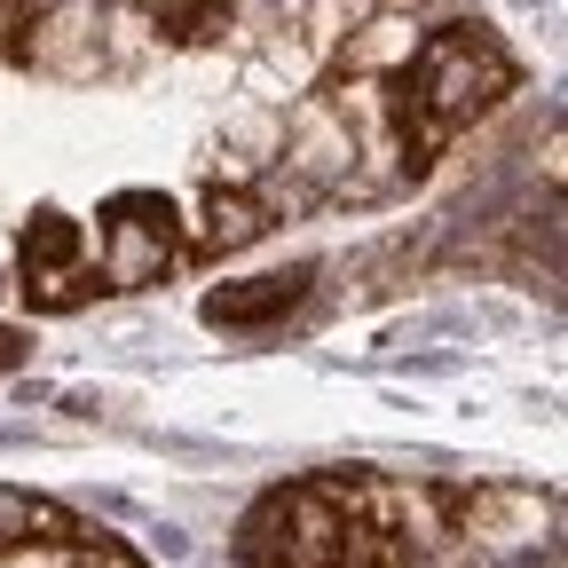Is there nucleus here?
Masks as SVG:
<instances>
[{"mask_svg": "<svg viewBox=\"0 0 568 568\" xmlns=\"http://www.w3.org/2000/svg\"><path fill=\"white\" fill-rule=\"evenodd\" d=\"M230 560L237 568H418V545L395 481H379L372 466H324L261 489L237 521Z\"/></svg>", "mask_w": 568, "mask_h": 568, "instance_id": "f257e3e1", "label": "nucleus"}, {"mask_svg": "<svg viewBox=\"0 0 568 568\" xmlns=\"http://www.w3.org/2000/svg\"><path fill=\"white\" fill-rule=\"evenodd\" d=\"M521 88V55L489 24H435L387 80V126L403 142V166L426 174L466 126H481L497 103Z\"/></svg>", "mask_w": 568, "mask_h": 568, "instance_id": "f03ea898", "label": "nucleus"}, {"mask_svg": "<svg viewBox=\"0 0 568 568\" xmlns=\"http://www.w3.org/2000/svg\"><path fill=\"white\" fill-rule=\"evenodd\" d=\"M88 253H95L103 293H151L159 276H174V261L190 253V237H182V213H174L166 190H119L95 213Z\"/></svg>", "mask_w": 568, "mask_h": 568, "instance_id": "7ed1b4c3", "label": "nucleus"}, {"mask_svg": "<svg viewBox=\"0 0 568 568\" xmlns=\"http://www.w3.org/2000/svg\"><path fill=\"white\" fill-rule=\"evenodd\" d=\"M17 293L40 316H71L103 293L95 253H88V222H71L63 205H32V222L17 237Z\"/></svg>", "mask_w": 568, "mask_h": 568, "instance_id": "20e7f679", "label": "nucleus"}, {"mask_svg": "<svg viewBox=\"0 0 568 568\" xmlns=\"http://www.w3.org/2000/svg\"><path fill=\"white\" fill-rule=\"evenodd\" d=\"M80 537H88V521L71 514L63 497L0 481V560H9V552H71Z\"/></svg>", "mask_w": 568, "mask_h": 568, "instance_id": "39448f33", "label": "nucleus"}, {"mask_svg": "<svg viewBox=\"0 0 568 568\" xmlns=\"http://www.w3.org/2000/svg\"><path fill=\"white\" fill-rule=\"evenodd\" d=\"M308 284H316L308 261L276 268V276H245V284H213V293H205V324H268V316H284V308H301Z\"/></svg>", "mask_w": 568, "mask_h": 568, "instance_id": "423d86ee", "label": "nucleus"}, {"mask_svg": "<svg viewBox=\"0 0 568 568\" xmlns=\"http://www.w3.org/2000/svg\"><path fill=\"white\" fill-rule=\"evenodd\" d=\"M268 230V197L261 190H245V182H213L205 190V230H197V245L190 253H237V245H253Z\"/></svg>", "mask_w": 568, "mask_h": 568, "instance_id": "0eeeda50", "label": "nucleus"}, {"mask_svg": "<svg viewBox=\"0 0 568 568\" xmlns=\"http://www.w3.org/2000/svg\"><path fill=\"white\" fill-rule=\"evenodd\" d=\"M126 9L151 24L159 40H174V48H205V40H222V32H230L237 0H126Z\"/></svg>", "mask_w": 568, "mask_h": 568, "instance_id": "6e6552de", "label": "nucleus"}, {"mask_svg": "<svg viewBox=\"0 0 568 568\" xmlns=\"http://www.w3.org/2000/svg\"><path fill=\"white\" fill-rule=\"evenodd\" d=\"M55 0H0V63H24Z\"/></svg>", "mask_w": 568, "mask_h": 568, "instance_id": "1a4fd4ad", "label": "nucleus"}, {"mask_svg": "<svg viewBox=\"0 0 568 568\" xmlns=\"http://www.w3.org/2000/svg\"><path fill=\"white\" fill-rule=\"evenodd\" d=\"M63 568H151V560H142L126 537H111V529H88L80 545H71V560Z\"/></svg>", "mask_w": 568, "mask_h": 568, "instance_id": "9d476101", "label": "nucleus"}, {"mask_svg": "<svg viewBox=\"0 0 568 568\" xmlns=\"http://www.w3.org/2000/svg\"><path fill=\"white\" fill-rule=\"evenodd\" d=\"M24 347H32L24 332H9V324H0V372H17V364H24Z\"/></svg>", "mask_w": 568, "mask_h": 568, "instance_id": "9b49d317", "label": "nucleus"}]
</instances>
